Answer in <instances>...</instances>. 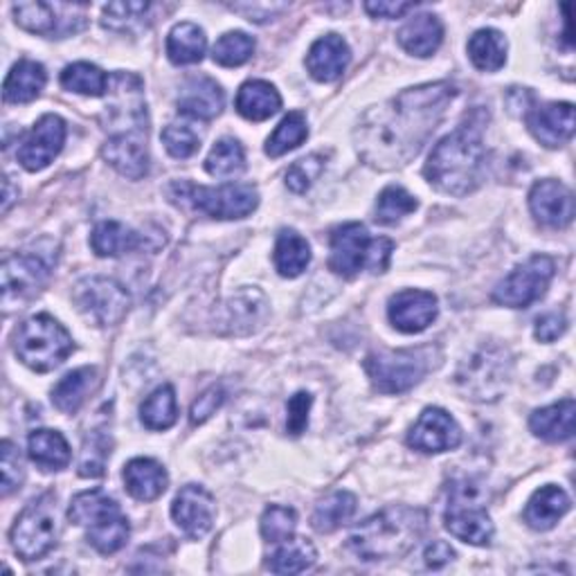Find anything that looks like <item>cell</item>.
Masks as SVG:
<instances>
[{"mask_svg": "<svg viewBox=\"0 0 576 576\" xmlns=\"http://www.w3.org/2000/svg\"><path fill=\"white\" fill-rule=\"evenodd\" d=\"M457 88L448 81L407 88L365 113L354 131L360 159L377 170H396L416 159L442 124Z\"/></svg>", "mask_w": 576, "mask_h": 576, "instance_id": "1", "label": "cell"}, {"mask_svg": "<svg viewBox=\"0 0 576 576\" xmlns=\"http://www.w3.org/2000/svg\"><path fill=\"white\" fill-rule=\"evenodd\" d=\"M485 111H474L450 135L435 144L426 163V178L444 194L464 196L474 192L485 172L487 149H485Z\"/></svg>", "mask_w": 576, "mask_h": 576, "instance_id": "2", "label": "cell"}, {"mask_svg": "<svg viewBox=\"0 0 576 576\" xmlns=\"http://www.w3.org/2000/svg\"><path fill=\"white\" fill-rule=\"evenodd\" d=\"M428 515L422 509L390 507L368 518L349 534V550L360 561H390L407 554L424 536Z\"/></svg>", "mask_w": 576, "mask_h": 576, "instance_id": "3", "label": "cell"}, {"mask_svg": "<svg viewBox=\"0 0 576 576\" xmlns=\"http://www.w3.org/2000/svg\"><path fill=\"white\" fill-rule=\"evenodd\" d=\"M68 518L77 528H86V539L99 554L120 552L131 534L122 507L101 489L75 496Z\"/></svg>", "mask_w": 576, "mask_h": 576, "instance_id": "4", "label": "cell"}, {"mask_svg": "<svg viewBox=\"0 0 576 576\" xmlns=\"http://www.w3.org/2000/svg\"><path fill=\"white\" fill-rule=\"evenodd\" d=\"M394 243L385 237L372 239L362 224H345L332 235L329 269L343 278H356L362 269L385 273Z\"/></svg>", "mask_w": 576, "mask_h": 576, "instance_id": "5", "label": "cell"}, {"mask_svg": "<svg viewBox=\"0 0 576 576\" xmlns=\"http://www.w3.org/2000/svg\"><path fill=\"white\" fill-rule=\"evenodd\" d=\"M167 194L176 205L196 209V213L205 217L221 219V221L243 219L252 215L259 205V192L246 183H230L221 187H196L187 181H181V183H172L167 187Z\"/></svg>", "mask_w": 576, "mask_h": 576, "instance_id": "6", "label": "cell"}, {"mask_svg": "<svg viewBox=\"0 0 576 576\" xmlns=\"http://www.w3.org/2000/svg\"><path fill=\"white\" fill-rule=\"evenodd\" d=\"M73 338L55 318L41 313L28 318L14 334L17 356L34 372H52L73 354Z\"/></svg>", "mask_w": 576, "mask_h": 576, "instance_id": "7", "label": "cell"}, {"mask_svg": "<svg viewBox=\"0 0 576 576\" xmlns=\"http://www.w3.org/2000/svg\"><path fill=\"white\" fill-rule=\"evenodd\" d=\"M59 525H57V500L52 493H43L32 500L21 515L17 518L10 532L12 545L23 561L43 558L57 545Z\"/></svg>", "mask_w": 576, "mask_h": 576, "instance_id": "8", "label": "cell"}, {"mask_svg": "<svg viewBox=\"0 0 576 576\" xmlns=\"http://www.w3.org/2000/svg\"><path fill=\"white\" fill-rule=\"evenodd\" d=\"M111 99L104 111V127L109 138L149 135L146 99L142 79L133 73H116L111 77Z\"/></svg>", "mask_w": 576, "mask_h": 576, "instance_id": "9", "label": "cell"}, {"mask_svg": "<svg viewBox=\"0 0 576 576\" xmlns=\"http://www.w3.org/2000/svg\"><path fill=\"white\" fill-rule=\"evenodd\" d=\"M446 530L468 543V545H489L493 539V522L487 513L478 485L461 480L453 482L450 487V500L444 515Z\"/></svg>", "mask_w": 576, "mask_h": 576, "instance_id": "10", "label": "cell"}, {"mask_svg": "<svg viewBox=\"0 0 576 576\" xmlns=\"http://www.w3.org/2000/svg\"><path fill=\"white\" fill-rule=\"evenodd\" d=\"M426 351H374L365 360L372 385L383 394H401L428 372Z\"/></svg>", "mask_w": 576, "mask_h": 576, "instance_id": "11", "label": "cell"}, {"mask_svg": "<svg viewBox=\"0 0 576 576\" xmlns=\"http://www.w3.org/2000/svg\"><path fill=\"white\" fill-rule=\"evenodd\" d=\"M511 360L500 347H482L470 356L457 374L459 388L476 401H496L509 381Z\"/></svg>", "mask_w": 576, "mask_h": 576, "instance_id": "12", "label": "cell"}, {"mask_svg": "<svg viewBox=\"0 0 576 576\" xmlns=\"http://www.w3.org/2000/svg\"><path fill=\"white\" fill-rule=\"evenodd\" d=\"M73 300L84 318L97 327L118 325L129 311L131 297L122 284L109 278H86L75 291Z\"/></svg>", "mask_w": 576, "mask_h": 576, "instance_id": "13", "label": "cell"}, {"mask_svg": "<svg viewBox=\"0 0 576 576\" xmlns=\"http://www.w3.org/2000/svg\"><path fill=\"white\" fill-rule=\"evenodd\" d=\"M88 6L79 3H17L14 17L17 23L32 32L47 39H64L70 36L86 25Z\"/></svg>", "mask_w": 576, "mask_h": 576, "instance_id": "14", "label": "cell"}, {"mask_svg": "<svg viewBox=\"0 0 576 576\" xmlns=\"http://www.w3.org/2000/svg\"><path fill=\"white\" fill-rule=\"evenodd\" d=\"M556 267L554 259L547 254H536L525 264L511 271L493 291V300L502 306L511 308H528L536 300H541L554 280Z\"/></svg>", "mask_w": 576, "mask_h": 576, "instance_id": "15", "label": "cell"}, {"mask_svg": "<svg viewBox=\"0 0 576 576\" xmlns=\"http://www.w3.org/2000/svg\"><path fill=\"white\" fill-rule=\"evenodd\" d=\"M52 261H45L43 254L19 252L8 257L3 264V304L6 308L19 306L21 302L32 300L50 278Z\"/></svg>", "mask_w": 576, "mask_h": 576, "instance_id": "16", "label": "cell"}, {"mask_svg": "<svg viewBox=\"0 0 576 576\" xmlns=\"http://www.w3.org/2000/svg\"><path fill=\"white\" fill-rule=\"evenodd\" d=\"M64 142L66 122L59 116H43L19 146V163L28 172H41L62 153Z\"/></svg>", "mask_w": 576, "mask_h": 576, "instance_id": "17", "label": "cell"}, {"mask_svg": "<svg viewBox=\"0 0 576 576\" xmlns=\"http://www.w3.org/2000/svg\"><path fill=\"white\" fill-rule=\"evenodd\" d=\"M172 515L187 539L198 541L215 528L217 504H215L213 493L205 491L198 485H187L176 496V500L172 504Z\"/></svg>", "mask_w": 576, "mask_h": 576, "instance_id": "18", "label": "cell"}, {"mask_svg": "<svg viewBox=\"0 0 576 576\" xmlns=\"http://www.w3.org/2000/svg\"><path fill=\"white\" fill-rule=\"evenodd\" d=\"M407 444L422 453H444L461 444V431L446 410L426 407L410 431Z\"/></svg>", "mask_w": 576, "mask_h": 576, "instance_id": "19", "label": "cell"}, {"mask_svg": "<svg viewBox=\"0 0 576 576\" xmlns=\"http://www.w3.org/2000/svg\"><path fill=\"white\" fill-rule=\"evenodd\" d=\"M437 297L428 291H401L390 300V323L403 334H422L437 318Z\"/></svg>", "mask_w": 576, "mask_h": 576, "instance_id": "20", "label": "cell"}, {"mask_svg": "<svg viewBox=\"0 0 576 576\" xmlns=\"http://www.w3.org/2000/svg\"><path fill=\"white\" fill-rule=\"evenodd\" d=\"M530 207L536 221L545 228L561 230L574 219V196L561 181H541L530 192Z\"/></svg>", "mask_w": 576, "mask_h": 576, "instance_id": "21", "label": "cell"}, {"mask_svg": "<svg viewBox=\"0 0 576 576\" xmlns=\"http://www.w3.org/2000/svg\"><path fill=\"white\" fill-rule=\"evenodd\" d=\"M528 127L541 144L550 149L563 146L574 135V107L569 101H552L534 107L528 113Z\"/></svg>", "mask_w": 576, "mask_h": 576, "instance_id": "22", "label": "cell"}, {"mask_svg": "<svg viewBox=\"0 0 576 576\" xmlns=\"http://www.w3.org/2000/svg\"><path fill=\"white\" fill-rule=\"evenodd\" d=\"M224 88L205 75L187 77L178 95V111L196 120H215L224 111Z\"/></svg>", "mask_w": 576, "mask_h": 576, "instance_id": "23", "label": "cell"}, {"mask_svg": "<svg viewBox=\"0 0 576 576\" xmlns=\"http://www.w3.org/2000/svg\"><path fill=\"white\" fill-rule=\"evenodd\" d=\"M149 135H120L109 138L101 149L104 161H107L116 172L131 181H140L149 174Z\"/></svg>", "mask_w": 576, "mask_h": 576, "instance_id": "24", "label": "cell"}, {"mask_svg": "<svg viewBox=\"0 0 576 576\" xmlns=\"http://www.w3.org/2000/svg\"><path fill=\"white\" fill-rule=\"evenodd\" d=\"M351 59L349 45L338 34H327L311 45L306 55V68L313 79L318 81H336L343 77Z\"/></svg>", "mask_w": 576, "mask_h": 576, "instance_id": "25", "label": "cell"}, {"mask_svg": "<svg viewBox=\"0 0 576 576\" xmlns=\"http://www.w3.org/2000/svg\"><path fill=\"white\" fill-rule=\"evenodd\" d=\"M124 485L135 500L151 502L159 500L167 491L170 478L167 470L155 459L138 457L124 466Z\"/></svg>", "mask_w": 576, "mask_h": 576, "instance_id": "26", "label": "cell"}, {"mask_svg": "<svg viewBox=\"0 0 576 576\" xmlns=\"http://www.w3.org/2000/svg\"><path fill=\"white\" fill-rule=\"evenodd\" d=\"M444 41V25L435 14L412 17L399 32V43L414 57H433Z\"/></svg>", "mask_w": 576, "mask_h": 576, "instance_id": "27", "label": "cell"}, {"mask_svg": "<svg viewBox=\"0 0 576 576\" xmlns=\"http://www.w3.org/2000/svg\"><path fill=\"white\" fill-rule=\"evenodd\" d=\"M282 107L278 88L264 79L246 81L237 93V111L250 122H264Z\"/></svg>", "mask_w": 576, "mask_h": 576, "instance_id": "28", "label": "cell"}, {"mask_svg": "<svg viewBox=\"0 0 576 576\" xmlns=\"http://www.w3.org/2000/svg\"><path fill=\"white\" fill-rule=\"evenodd\" d=\"M574 416H576L574 399H563L558 403L536 410L530 419V428L536 437L545 442H565L574 435Z\"/></svg>", "mask_w": 576, "mask_h": 576, "instance_id": "29", "label": "cell"}, {"mask_svg": "<svg viewBox=\"0 0 576 576\" xmlns=\"http://www.w3.org/2000/svg\"><path fill=\"white\" fill-rule=\"evenodd\" d=\"M569 496L554 485L539 489L525 509V522L536 532L552 530L556 522L569 511Z\"/></svg>", "mask_w": 576, "mask_h": 576, "instance_id": "30", "label": "cell"}, {"mask_svg": "<svg viewBox=\"0 0 576 576\" xmlns=\"http://www.w3.org/2000/svg\"><path fill=\"white\" fill-rule=\"evenodd\" d=\"M90 246L99 257H122L133 250L146 248V237L118 221H101L93 235Z\"/></svg>", "mask_w": 576, "mask_h": 576, "instance_id": "31", "label": "cell"}, {"mask_svg": "<svg viewBox=\"0 0 576 576\" xmlns=\"http://www.w3.org/2000/svg\"><path fill=\"white\" fill-rule=\"evenodd\" d=\"M97 385H99V377L95 368L73 370L55 385V390H52V403H55V407L62 410L64 414H75L97 390Z\"/></svg>", "mask_w": 576, "mask_h": 576, "instance_id": "32", "label": "cell"}, {"mask_svg": "<svg viewBox=\"0 0 576 576\" xmlns=\"http://www.w3.org/2000/svg\"><path fill=\"white\" fill-rule=\"evenodd\" d=\"M47 75L45 68L32 59H21L8 75L3 84L6 101L10 104H28L41 95L45 88Z\"/></svg>", "mask_w": 576, "mask_h": 576, "instance_id": "33", "label": "cell"}, {"mask_svg": "<svg viewBox=\"0 0 576 576\" xmlns=\"http://www.w3.org/2000/svg\"><path fill=\"white\" fill-rule=\"evenodd\" d=\"M207 50L205 32L196 23H178L167 36V57L176 66L198 64Z\"/></svg>", "mask_w": 576, "mask_h": 576, "instance_id": "34", "label": "cell"}, {"mask_svg": "<svg viewBox=\"0 0 576 576\" xmlns=\"http://www.w3.org/2000/svg\"><path fill=\"white\" fill-rule=\"evenodd\" d=\"M28 450L43 470H62L73 459L66 437L57 431H34L28 439Z\"/></svg>", "mask_w": 576, "mask_h": 576, "instance_id": "35", "label": "cell"}, {"mask_svg": "<svg viewBox=\"0 0 576 576\" xmlns=\"http://www.w3.org/2000/svg\"><path fill=\"white\" fill-rule=\"evenodd\" d=\"M468 57L482 73H498L507 62V39L498 30H478L468 41Z\"/></svg>", "mask_w": 576, "mask_h": 576, "instance_id": "36", "label": "cell"}, {"mask_svg": "<svg viewBox=\"0 0 576 576\" xmlns=\"http://www.w3.org/2000/svg\"><path fill=\"white\" fill-rule=\"evenodd\" d=\"M311 264V248L295 230H282L275 243V269L282 278H300Z\"/></svg>", "mask_w": 576, "mask_h": 576, "instance_id": "37", "label": "cell"}, {"mask_svg": "<svg viewBox=\"0 0 576 576\" xmlns=\"http://www.w3.org/2000/svg\"><path fill=\"white\" fill-rule=\"evenodd\" d=\"M356 513V498L349 491H334L316 504V511L311 515L313 530L320 534H332L340 530L345 522Z\"/></svg>", "mask_w": 576, "mask_h": 576, "instance_id": "38", "label": "cell"}, {"mask_svg": "<svg viewBox=\"0 0 576 576\" xmlns=\"http://www.w3.org/2000/svg\"><path fill=\"white\" fill-rule=\"evenodd\" d=\"M140 419L149 431L172 428L178 419V403H176L174 388L163 385L159 390H153L140 405Z\"/></svg>", "mask_w": 576, "mask_h": 576, "instance_id": "39", "label": "cell"}, {"mask_svg": "<svg viewBox=\"0 0 576 576\" xmlns=\"http://www.w3.org/2000/svg\"><path fill=\"white\" fill-rule=\"evenodd\" d=\"M280 547L269 556L267 567L273 574H300L316 563L318 554L306 539L291 536L289 541L278 543Z\"/></svg>", "mask_w": 576, "mask_h": 576, "instance_id": "40", "label": "cell"}, {"mask_svg": "<svg viewBox=\"0 0 576 576\" xmlns=\"http://www.w3.org/2000/svg\"><path fill=\"white\" fill-rule=\"evenodd\" d=\"M243 167H246V153H243V146L235 138L219 140L205 161L207 174L217 176V178L237 176L243 172Z\"/></svg>", "mask_w": 576, "mask_h": 576, "instance_id": "41", "label": "cell"}, {"mask_svg": "<svg viewBox=\"0 0 576 576\" xmlns=\"http://www.w3.org/2000/svg\"><path fill=\"white\" fill-rule=\"evenodd\" d=\"M62 86L68 88V90H73V93H79V95L101 97L104 93L109 90L111 79H109L107 73L99 70L97 66L86 64V62H79V64L68 66V68L62 73Z\"/></svg>", "mask_w": 576, "mask_h": 576, "instance_id": "42", "label": "cell"}, {"mask_svg": "<svg viewBox=\"0 0 576 576\" xmlns=\"http://www.w3.org/2000/svg\"><path fill=\"white\" fill-rule=\"evenodd\" d=\"M306 135H308V129H306L304 116L300 111H293L278 124V129L269 138L267 153L271 155V159H280V155L297 149L306 140Z\"/></svg>", "mask_w": 576, "mask_h": 576, "instance_id": "43", "label": "cell"}, {"mask_svg": "<svg viewBox=\"0 0 576 576\" xmlns=\"http://www.w3.org/2000/svg\"><path fill=\"white\" fill-rule=\"evenodd\" d=\"M416 209V198L405 192L399 185H390L379 194L377 200V224L381 226H394L399 224L403 217L412 215Z\"/></svg>", "mask_w": 576, "mask_h": 576, "instance_id": "44", "label": "cell"}, {"mask_svg": "<svg viewBox=\"0 0 576 576\" xmlns=\"http://www.w3.org/2000/svg\"><path fill=\"white\" fill-rule=\"evenodd\" d=\"M153 10L151 3H109L104 8L101 25L113 32H135L146 25V17Z\"/></svg>", "mask_w": 576, "mask_h": 576, "instance_id": "45", "label": "cell"}, {"mask_svg": "<svg viewBox=\"0 0 576 576\" xmlns=\"http://www.w3.org/2000/svg\"><path fill=\"white\" fill-rule=\"evenodd\" d=\"M111 444L109 435L104 428H93L84 437V450H81V461H79V476L84 478H99L104 476V466L111 455Z\"/></svg>", "mask_w": 576, "mask_h": 576, "instance_id": "46", "label": "cell"}, {"mask_svg": "<svg viewBox=\"0 0 576 576\" xmlns=\"http://www.w3.org/2000/svg\"><path fill=\"white\" fill-rule=\"evenodd\" d=\"M254 52V39L246 32H228L224 34L215 47H213V59L219 66L235 68L243 66Z\"/></svg>", "mask_w": 576, "mask_h": 576, "instance_id": "47", "label": "cell"}, {"mask_svg": "<svg viewBox=\"0 0 576 576\" xmlns=\"http://www.w3.org/2000/svg\"><path fill=\"white\" fill-rule=\"evenodd\" d=\"M261 536L269 543H282L289 541L295 534L297 528V513L291 507L271 504L264 515H261Z\"/></svg>", "mask_w": 576, "mask_h": 576, "instance_id": "48", "label": "cell"}, {"mask_svg": "<svg viewBox=\"0 0 576 576\" xmlns=\"http://www.w3.org/2000/svg\"><path fill=\"white\" fill-rule=\"evenodd\" d=\"M163 142H165V149L174 155V159L185 161L198 151L200 135L192 124H185V122L183 124H170L163 131Z\"/></svg>", "mask_w": 576, "mask_h": 576, "instance_id": "49", "label": "cell"}, {"mask_svg": "<svg viewBox=\"0 0 576 576\" xmlns=\"http://www.w3.org/2000/svg\"><path fill=\"white\" fill-rule=\"evenodd\" d=\"M323 170H325L323 155H318V153L306 155V159L293 163L291 170L286 172V187L295 194H304L313 183L318 181Z\"/></svg>", "mask_w": 576, "mask_h": 576, "instance_id": "50", "label": "cell"}, {"mask_svg": "<svg viewBox=\"0 0 576 576\" xmlns=\"http://www.w3.org/2000/svg\"><path fill=\"white\" fill-rule=\"evenodd\" d=\"M0 468H3V498H8L23 485V461L12 442L0 444Z\"/></svg>", "mask_w": 576, "mask_h": 576, "instance_id": "51", "label": "cell"}, {"mask_svg": "<svg viewBox=\"0 0 576 576\" xmlns=\"http://www.w3.org/2000/svg\"><path fill=\"white\" fill-rule=\"evenodd\" d=\"M226 401V392L221 385H213L209 390H205L192 405L189 410V419H192V424L198 426V424H205L209 416H213Z\"/></svg>", "mask_w": 576, "mask_h": 576, "instance_id": "52", "label": "cell"}, {"mask_svg": "<svg viewBox=\"0 0 576 576\" xmlns=\"http://www.w3.org/2000/svg\"><path fill=\"white\" fill-rule=\"evenodd\" d=\"M311 403H313V399H311V394H306V392H297V394L289 401V405H286V412H289V416H286V431H289L291 435L297 437V435H302V433L306 431Z\"/></svg>", "mask_w": 576, "mask_h": 576, "instance_id": "53", "label": "cell"}, {"mask_svg": "<svg viewBox=\"0 0 576 576\" xmlns=\"http://www.w3.org/2000/svg\"><path fill=\"white\" fill-rule=\"evenodd\" d=\"M565 329H567V318L563 313H545V316L539 318L536 323V338L541 343H554L565 334Z\"/></svg>", "mask_w": 576, "mask_h": 576, "instance_id": "54", "label": "cell"}, {"mask_svg": "<svg viewBox=\"0 0 576 576\" xmlns=\"http://www.w3.org/2000/svg\"><path fill=\"white\" fill-rule=\"evenodd\" d=\"M416 8V3H365V10H368L372 17L377 19H401L403 14L412 12Z\"/></svg>", "mask_w": 576, "mask_h": 576, "instance_id": "55", "label": "cell"}, {"mask_svg": "<svg viewBox=\"0 0 576 576\" xmlns=\"http://www.w3.org/2000/svg\"><path fill=\"white\" fill-rule=\"evenodd\" d=\"M424 558H426V563L431 565V567H444L446 563H450L453 558H455V552H453V547L448 545V543H444V541H433L428 547H426V554H424Z\"/></svg>", "mask_w": 576, "mask_h": 576, "instance_id": "56", "label": "cell"}]
</instances>
